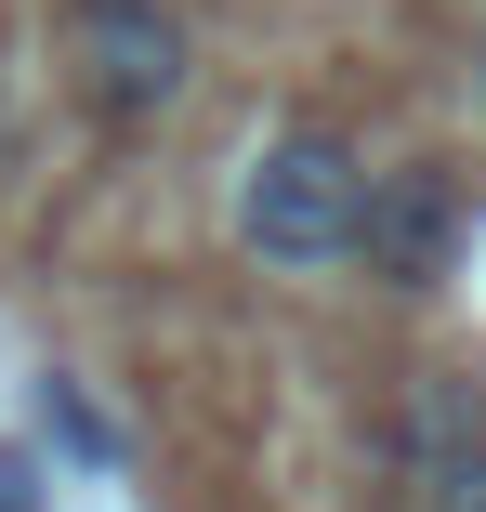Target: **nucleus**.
<instances>
[{"label": "nucleus", "instance_id": "5", "mask_svg": "<svg viewBox=\"0 0 486 512\" xmlns=\"http://www.w3.org/2000/svg\"><path fill=\"white\" fill-rule=\"evenodd\" d=\"M40 434L79 460V473H132V434H119V407H92L79 368H40Z\"/></svg>", "mask_w": 486, "mask_h": 512}, {"label": "nucleus", "instance_id": "7", "mask_svg": "<svg viewBox=\"0 0 486 512\" xmlns=\"http://www.w3.org/2000/svg\"><path fill=\"white\" fill-rule=\"evenodd\" d=\"M0 512H53V473H40V447H0Z\"/></svg>", "mask_w": 486, "mask_h": 512}, {"label": "nucleus", "instance_id": "10", "mask_svg": "<svg viewBox=\"0 0 486 512\" xmlns=\"http://www.w3.org/2000/svg\"><path fill=\"white\" fill-rule=\"evenodd\" d=\"M0 132H14V119H0Z\"/></svg>", "mask_w": 486, "mask_h": 512}, {"label": "nucleus", "instance_id": "1", "mask_svg": "<svg viewBox=\"0 0 486 512\" xmlns=\"http://www.w3.org/2000/svg\"><path fill=\"white\" fill-rule=\"evenodd\" d=\"M368 184H381V158L342 119H276L250 145V171H237V250L263 276H355Z\"/></svg>", "mask_w": 486, "mask_h": 512}, {"label": "nucleus", "instance_id": "2", "mask_svg": "<svg viewBox=\"0 0 486 512\" xmlns=\"http://www.w3.org/2000/svg\"><path fill=\"white\" fill-rule=\"evenodd\" d=\"M66 92L92 132H158L198 92V14L184 0H119V14H66Z\"/></svg>", "mask_w": 486, "mask_h": 512}, {"label": "nucleus", "instance_id": "3", "mask_svg": "<svg viewBox=\"0 0 486 512\" xmlns=\"http://www.w3.org/2000/svg\"><path fill=\"white\" fill-rule=\"evenodd\" d=\"M460 263H473V171H460V158H381L355 276H368L381 302H434Z\"/></svg>", "mask_w": 486, "mask_h": 512}, {"label": "nucleus", "instance_id": "6", "mask_svg": "<svg viewBox=\"0 0 486 512\" xmlns=\"http://www.w3.org/2000/svg\"><path fill=\"white\" fill-rule=\"evenodd\" d=\"M408 512H486V447H460V460H421V473H408Z\"/></svg>", "mask_w": 486, "mask_h": 512}, {"label": "nucleus", "instance_id": "8", "mask_svg": "<svg viewBox=\"0 0 486 512\" xmlns=\"http://www.w3.org/2000/svg\"><path fill=\"white\" fill-rule=\"evenodd\" d=\"M473 119H486V27H473Z\"/></svg>", "mask_w": 486, "mask_h": 512}, {"label": "nucleus", "instance_id": "9", "mask_svg": "<svg viewBox=\"0 0 486 512\" xmlns=\"http://www.w3.org/2000/svg\"><path fill=\"white\" fill-rule=\"evenodd\" d=\"M66 14H119V0H66Z\"/></svg>", "mask_w": 486, "mask_h": 512}, {"label": "nucleus", "instance_id": "4", "mask_svg": "<svg viewBox=\"0 0 486 512\" xmlns=\"http://www.w3.org/2000/svg\"><path fill=\"white\" fill-rule=\"evenodd\" d=\"M486 447V355H421L395 381V407H381V473H421V460H460Z\"/></svg>", "mask_w": 486, "mask_h": 512}]
</instances>
